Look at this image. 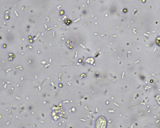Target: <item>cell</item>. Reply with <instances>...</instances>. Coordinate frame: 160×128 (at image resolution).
Wrapping results in <instances>:
<instances>
[{"label": "cell", "mask_w": 160, "mask_h": 128, "mask_svg": "<svg viewBox=\"0 0 160 128\" xmlns=\"http://www.w3.org/2000/svg\"><path fill=\"white\" fill-rule=\"evenodd\" d=\"M157 100L158 103L160 105V95L158 96L157 97Z\"/></svg>", "instance_id": "obj_2"}, {"label": "cell", "mask_w": 160, "mask_h": 128, "mask_svg": "<svg viewBox=\"0 0 160 128\" xmlns=\"http://www.w3.org/2000/svg\"><path fill=\"white\" fill-rule=\"evenodd\" d=\"M107 125V122L105 118L103 117H99L96 122V127L99 128H105Z\"/></svg>", "instance_id": "obj_1"}]
</instances>
